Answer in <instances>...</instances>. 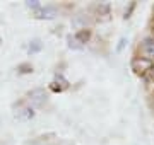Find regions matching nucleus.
I'll return each mask as SVG.
<instances>
[{"label": "nucleus", "instance_id": "7ed1b4c3", "mask_svg": "<svg viewBox=\"0 0 154 145\" xmlns=\"http://www.w3.org/2000/svg\"><path fill=\"white\" fill-rule=\"evenodd\" d=\"M67 85H69V84H67V80L62 77V75H58V77H57L53 82H51L50 89L53 90V92H62L63 89H67Z\"/></svg>", "mask_w": 154, "mask_h": 145}, {"label": "nucleus", "instance_id": "39448f33", "mask_svg": "<svg viewBox=\"0 0 154 145\" xmlns=\"http://www.w3.org/2000/svg\"><path fill=\"white\" fill-rule=\"evenodd\" d=\"M74 38L77 39V43H79V45L82 46L84 43H88V41H89V38H91V31H89V29H81L79 33L74 34Z\"/></svg>", "mask_w": 154, "mask_h": 145}, {"label": "nucleus", "instance_id": "6e6552de", "mask_svg": "<svg viewBox=\"0 0 154 145\" xmlns=\"http://www.w3.org/2000/svg\"><path fill=\"white\" fill-rule=\"evenodd\" d=\"M41 50V43L39 41H33V46H29V51L34 53V51H39Z\"/></svg>", "mask_w": 154, "mask_h": 145}, {"label": "nucleus", "instance_id": "423d86ee", "mask_svg": "<svg viewBox=\"0 0 154 145\" xmlns=\"http://www.w3.org/2000/svg\"><path fill=\"white\" fill-rule=\"evenodd\" d=\"M29 99L33 101L34 104H38V106H41L45 102V92L41 89H38V90H33L31 94H29Z\"/></svg>", "mask_w": 154, "mask_h": 145}, {"label": "nucleus", "instance_id": "9d476101", "mask_svg": "<svg viewBox=\"0 0 154 145\" xmlns=\"http://www.w3.org/2000/svg\"><path fill=\"white\" fill-rule=\"evenodd\" d=\"M19 68H21V72H22V73H28V72H33V68L29 67V65H21V67H19Z\"/></svg>", "mask_w": 154, "mask_h": 145}, {"label": "nucleus", "instance_id": "f257e3e1", "mask_svg": "<svg viewBox=\"0 0 154 145\" xmlns=\"http://www.w3.org/2000/svg\"><path fill=\"white\" fill-rule=\"evenodd\" d=\"M151 65H152V61H151V60H146V58H137V60L132 61V70L142 77L144 73L147 72V68L151 67Z\"/></svg>", "mask_w": 154, "mask_h": 145}, {"label": "nucleus", "instance_id": "f03ea898", "mask_svg": "<svg viewBox=\"0 0 154 145\" xmlns=\"http://www.w3.org/2000/svg\"><path fill=\"white\" fill-rule=\"evenodd\" d=\"M55 14L57 12H55L53 7H41V9L36 10V17H38V19H53Z\"/></svg>", "mask_w": 154, "mask_h": 145}, {"label": "nucleus", "instance_id": "1a4fd4ad", "mask_svg": "<svg viewBox=\"0 0 154 145\" xmlns=\"http://www.w3.org/2000/svg\"><path fill=\"white\" fill-rule=\"evenodd\" d=\"M26 5H28L29 9H34V10H38V9H41V4H39V2H36V0H34V2H28Z\"/></svg>", "mask_w": 154, "mask_h": 145}, {"label": "nucleus", "instance_id": "20e7f679", "mask_svg": "<svg viewBox=\"0 0 154 145\" xmlns=\"http://www.w3.org/2000/svg\"><path fill=\"white\" fill-rule=\"evenodd\" d=\"M142 53L149 58L154 60V39L152 38H147L146 41L142 43Z\"/></svg>", "mask_w": 154, "mask_h": 145}, {"label": "nucleus", "instance_id": "0eeeda50", "mask_svg": "<svg viewBox=\"0 0 154 145\" xmlns=\"http://www.w3.org/2000/svg\"><path fill=\"white\" fill-rule=\"evenodd\" d=\"M142 78L146 80V82H149V84H154V63L147 68V72L142 75Z\"/></svg>", "mask_w": 154, "mask_h": 145}]
</instances>
